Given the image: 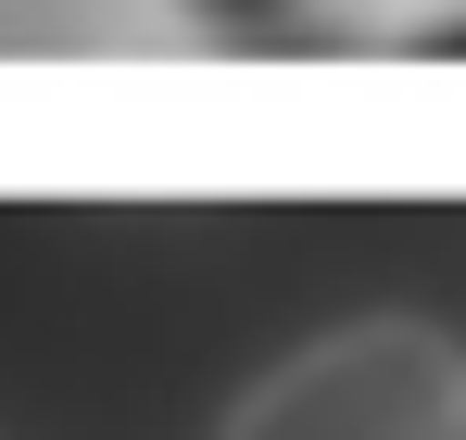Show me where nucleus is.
Wrapping results in <instances>:
<instances>
[{"label": "nucleus", "instance_id": "nucleus-1", "mask_svg": "<svg viewBox=\"0 0 466 440\" xmlns=\"http://www.w3.org/2000/svg\"><path fill=\"white\" fill-rule=\"evenodd\" d=\"M466 377L441 365L429 327H353L303 365H278L239 403V440H441Z\"/></svg>", "mask_w": 466, "mask_h": 440}, {"label": "nucleus", "instance_id": "nucleus-2", "mask_svg": "<svg viewBox=\"0 0 466 440\" xmlns=\"http://www.w3.org/2000/svg\"><path fill=\"white\" fill-rule=\"evenodd\" d=\"M189 13H202V25H278L290 0H189Z\"/></svg>", "mask_w": 466, "mask_h": 440}, {"label": "nucleus", "instance_id": "nucleus-3", "mask_svg": "<svg viewBox=\"0 0 466 440\" xmlns=\"http://www.w3.org/2000/svg\"><path fill=\"white\" fill-rule=\"evenodd\" d=\"M429 51H441V64H466V25H441V38H429Z\"/></svg>", "mask_w": 466, "mask_h": 440}, {"label": "nucleus", "instance_id": "nucleus-4", "mask_svg": "<svg viewBox=\"0 0 466 440\" xmlns=\"http://www.w3.org/2000/svg\"><path fill=\"white\" fill-rule=\"evenodd\" d=\"M454 428H466V390H454Z\"/></svg>", "mask_w": 466, "mask_h": 440}]
</instances>
